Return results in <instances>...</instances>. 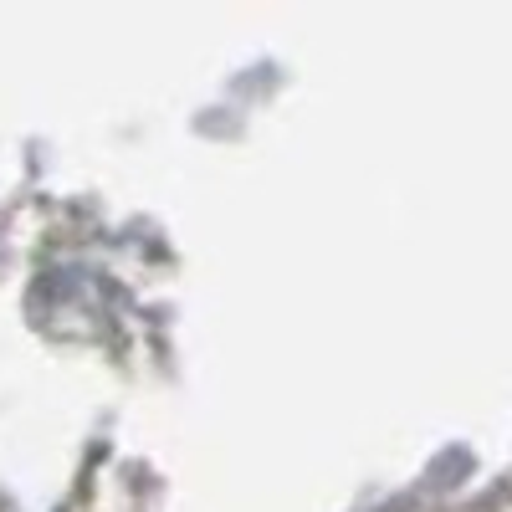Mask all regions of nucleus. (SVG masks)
Here are the masks:
<instances>
[]
</instances>
